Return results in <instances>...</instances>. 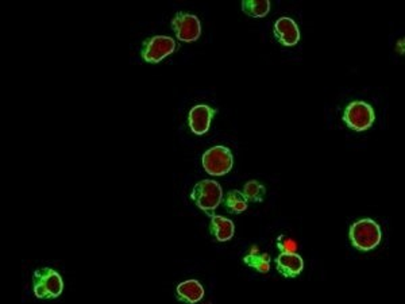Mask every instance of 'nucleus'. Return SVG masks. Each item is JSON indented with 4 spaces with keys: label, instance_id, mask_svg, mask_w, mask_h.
<instances>
[{
    "label": "nucleus",
    "instance_id": "obj_2",
    "mask_svg": "<svg viewBox=\"0 0 405 304\" xmlns=\"http://www.w3.org/2000/svg\"><path fill=\"white\" fill-rule=\"evenodd\" d=\"M191 199L195 202L196 207L204 212H212L221 206L223 200L222 185L215 180H201L194 187Z\"/></svg>",
    "mask_w": 405,
    "mask_h": 304
},
{
    "label": "nucleus",
    "instance_id": "obj_14",
    "mask_svg": "<svg viewBox=\"0 0 405 304\" xmlns=\"http://www.w3.org/2000/svg\"><path fill=\"white\" fill-rule=\"evenodd\" d=\"M243 13L253 18H264L270 11L269 0H243L242 1Z\"/></svg>",
    "mask_w": 405,
    "mask_h": 304
},
{
    "label": "nucleus",
    "instance_id": "obj_5",
    "mask_svg": "<svg viewBox=\"0 0 405 304\" xmlns=\"http://www.w3.org/2000/svg\"><path fill=\"white\" fill-rule=\"evenodd\" d=\"M204 170L212 176H224L234 165L233 153L226 146H213L201 157Z\"/></svg>",
    "mask_w": 405,
    "mask_h": 304
},
{
    "label": "nucleus",
    "instance_id": "obj_8",
    "mask_svg": "<svg viewBox=\"0 0 405 304\" xmlns=\"http://www.w3.org/2000/svg\"><path fill=\"white\" fill-rule=\"evenodd\" d=\"M274 37L284 46H294L300 41V30L294 19L282 16L274 23Z\"/></svg>",
    "mask_w": 405,
    "mask_h": 304
},
{
    "label": "nucleus",
    "instance_id": "obj_16",
    "mask_svg": "<svg viewBox=\"0 0 405 304\" xmlns=\"http://www.w3.org/2000/svg\"><path fill=\"white\" fill-rule=\"evenodd\" d=\"M242 194L246 197V200L261 203L265 199V185L257 180H250L245 184Z\"/></svg>",
    "mask_w": 405,
    "mask_h": 304
},
{
    "label": "nucleus",
    "instance_id": "obj_15",
    "mask_svg": "<svg viewBox=\"0 0 405 304\" xmlns=\"http://www.w3.org/2000/svg\"><path fill=\"white\" fill-rule=\"evenodd\" d=\"M224 205L228 212L231 214H242L248 210V200L240 191H230L224 197Z\"/></svg>",
    "mask_w": 405,
    "mask_h": 304
},
{
    "label": "nucleus",
    "instance_id": "obj_1",
    "mask_svg": "<svg viewBox=\"0 0 405 304\" xmlns=\"http://www.w3.org/2000/svg\"><path fill=\"white\" fill-rule=\"evenodd\" d=\"M349 237L355 249L370 251L379 245L382 232L377 222L370 218H363L351 224Z\"/></svg>",
    "mask_w": 405,
    "mask_h": 304
},
{
    "label": "nucleus",
    "instance_id": "obj_4",
    "mask_svg": "<svg viewBox=\"0 0 405 304\" xmlns=\"http://www.w3.org/2000/svg\"><path fill=\"white\" fill-rule=\"evenodd\" d=\"M376 121V112L373 107L361 100H355L348 104L343 112V122L354 131H365L370 129Z\"/></svg>",
    "mask_w": 405,
    "mask_h": 304
},
{
    "label": "nucleus",
    "instance_id": "obj_3",
    "mask_svg": "<svg viewBox=\"0 0 405 304\" xmlns=\"http://www.w3.org/2000/svg\"><path fill=\"white\" fill-rule=\"evenodd\" d=\"M33 290L38 299H57L64 291V281L52 268H43L33 275Z\"/></svg>",
    "mask_w": 405,
    "mask_h": 304
},
{
    "label": "nucleus",
    "instance_id": "obj_17",
    "mask_svg": "<svg viewBox=\"0 0 405 304\" xmlns=\"http://www.w3.org/2000/svg\"><path fill=\"white\" fill-rule=\"evenodd\" d=\"M277 249L281 250V253H296L297 244L292 238H287L285 235H279L276 244Z\"/></svg>",
    "mask_w": 405,
    "mask_h": 304
},
{
    "label": "nucleus",
    "instance_id": "obj_12",
    "mask_svg": "<svg viewBox=\"0 0 405 304\" xmlns=\"http://www.w3.org/2000/svg\"><path fill=\"white\" fill-rule=\"evenodd\" d=\"M211 233L219 242H227L235 234V226L231 219L221 215H211Z\"/></svg>",
    "mask_w": 405,
    "mask_h": 304
},
{
    "label": "nucleus",
    "instance_id": "obj_7",
    "mask_svg": "<svg viewBox=\"0 0 405 304\" xmlns=\"http://www.w3.org/2000/svg\"><path fill=\"white\" fill-rule=\"evenodd\" d=\"M172 28L182 42H195L201 34V23L196 15L177 13L172 19Z\"/></svg>",
    "mask_w": 405,
    "mask_h": 304
},
{
    "label": "nucleus",
    "instance_id": "obj_13",
    "mask_svg": "<svg viewBox=\"0 0 405 304\" xmlns=\"http://www.w3.org/2000/svg\"><path fill=\"white\" fill-rule=\"evenodd\" d=\"M270 261L272 257L269 253H258L257 249H252L249 254L243 257V263L262 275H266L270 271Z\"/></svg>",
    "mask_w": 405,
    "mask_h": 304
},
{
    "label": "nucleus",
    "instance_id": "obj_10",
    "mask_svg": "<svg viewBox=\"0 0 405 304\" xmlns=\"http://www.w3.org/2000/svg\"><path fill=\"white\" fill-rule=\"evenodd\" d=\"M276 265L277 271L282 276L294 278L301 273L304 268V261L301 256H299L297 253H281L276 260Z\"/></svg>",
    "mask_w": 405,
    "mask_h": 304
},
{
    "label": "nucleus",
    "instance_id": "obj_6",
    "mask_svg": "<svg viewBox=\"0 0 405 304\" xmlns=\"http://www.w3.org/2000/svg\"><path fill=\"white\" fill-rule=\"evenodd\" d=\"M176 50V41L167 36L148 38L142 45L140 55L149 64H157Z\"/></svg>",
    "mask_w": 405,
    "mask_h": 304
},
{
    "label": "nucleus",
    "instance_id": "obj_11",
    "mask_svg": "<svg viewBox=\"0 0 405 304\" xmlns=\"http://www.w3.org/2000/svg\"><path fill=\"white\" fill-rule=\"evenodd\" d=\"M176 298L182 303H199L204 298V288L197 280H187L177 286Z\"/></svg>",
    "mask_w": 405,
    "mask_h": 304
},
{
    "label": "nucleus",
    "instance_id": "obj_9",
    "mask_svg": "<svg viewBox=\"0 0 405 304\" xmlns=\"http://www.w3.org/2000/svg\"><path fill=\"white\" fill-rule=\"evenodd\" d=\"M215 115V111L212 110L206 104L195 106L189 111L188 115V124L196 136H203L210 130L211 121Z\"/></svg>",
    "mask_w": 405,
    "mask_h": 304
}]
</instances>
